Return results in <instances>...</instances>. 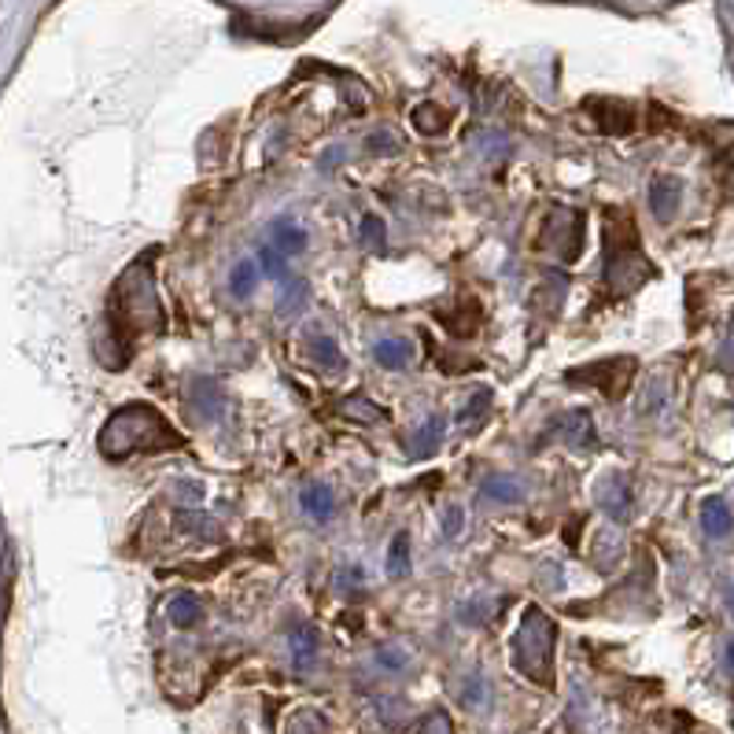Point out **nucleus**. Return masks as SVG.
<instances>
[{"label":"nucleus","instance_id":"obj_39","mask_svg":"<svg viewBox=\"0 0 734 734\" xmlns=\"http://www.w3.org/2000/svg\"><path fill=\"white\" fill-rule=\"evenodd\" d=\"M731 610H734V591H731Z\"/></svg>","mask_w":734,"mask_h":734},{"label":"nucleus","instance_id":"obj_27","mask_svg":"<svg viewBox=\"0 0 734 734\" xmlns=\"http://www.w3.org/2000/svg\"><path fill=\"white\" fill-rule=\"evenodd\" d=\"M362 240H365V248L376 251V255L388 248V226H384L381 215H365L362 218Z\"/></svg>","mask_w":734,"mask_h":734},{"label":"nucleus","instance_id":"obj_36","mask_svg":"<svg viewBox=\"0 0 734 734\" xmlns=\"http://www.w3.org/2000/svg\"><path fill=\"white\" fill-rule=\"evenodd\" d=\"M381 664H388V669H402L407 657H395V650H381Z\"/></svg>","mask_w":734,"mask_h":734},{"label":"nucleus","instance_id":"obj_26","mask_svg":"<svg viewBox=\"0 0 734 734\" xmlns=\"http://www.w3.org/2000/svg\"><path fill=\"white\" fill-rule=\"evenodd\" d=\"M255 285H258V266L255 263H237L233 274H229V292L244 299V296L255 292Z\"/></svg>","mask_w":734,"mask_h":734},{"label":"nucleus","instance_id":"obj_34","mask_svg":"<svg viewBox=\"0 0 734 734\" xmlns=\"http://www.w3.org/2000/svg\"><path fill=\"white\" fill-rule=\"evenodd\" d=\"M303 303H306V285L296 281L292 292H288V303L281 299V306H277V311H281V314H296V311H303Z\"/></svg>","mask_w":734,"mask_h":734},{"label":"nucleus","instance_id":"obj_29","mask_svg":"<svg viewBox=\"0 0 734 734\" xmlns=\"http://www.w3.org/2000/svg\"><path fill=\"white\" fill-rule=\"evenodd\" d=\"M484 495L495 498V502H517L520 498V488L514 484V480H506V477H491L488 484H484Z\"/></svg>","mask_w":734,"mask_h":734},{"label":"nucleus","instance_id":"obj_35","mask_svg":"<svg viewBox=\"0 0 734 734\" xmlns=\"http://www.w3.org/2000/svg\"><path fill=\"white\" fill-rule=\"evenodd\" d=\"M720 365L723 370H734V311L727 322V336H723V344H720Z\"/></svg>","mask_w":734,"mask_h":734},{"label":"nucleus","instance_id":"obj_37","mask_svg":"<svg viewBox=\"0 0 734 734\" xmlns=\"http://www.w3.org/2000/svg\"><path fill=\"white\" fill-rule=\"evenodd\" d=\"M480 690H484V687H480V679H469V687H466V705H477V701H480Z\"/></svg>","mask_w":734,"mask_h":734},{"label":"nucleus","instance_id":"obj_10","mask_svg":"<svg viewBox=\"0 0 734 734\" xmlns=\"http://www.w3.org/2000/svg\"><path fill=\"white\" fill-rule=\"evenodd\" d=\"M679 204H683V181L679 178L661 173V178L650 181V210H653L657 221H672Z\"/></svg>","mask_w":734,"mask_h":734},{"label":"nucleus","instance_id":"obj_25","mask_svg":"<svg viewBox=\"0 0 734 734\" xmlns=\"http://www.w3.org/2000/svg\"><path fill=\"white\" fill-rule=\"evenodd\" d=\"M311 354H314V362L322 365L325 373H336L344 365V354H340V344L333 340V336H314V344H311Z\"/></svg>","mask_w":734,"mask_h":734},{"label":"nucleus","instance_id":"obj_23","mask_svg":"<svg viewBox=\"0 0 734 734\" xmlns=\"http://www.w3.org/2000/svg\"><path fill=\"white\" fill-rule=\"evenodd\" d=\"M388 576L392 579L410 576V536L407 531H395V539L388 546Z\"/></svg>","mask_w":734,"mask_h":734},{"label":"nucleus","instance_id":"obj_2","mask_svg":"<svg viewBox=\"0 0 734 734\" xmlns=\"http://www.w3.org/2000/svg\"><path fill=\"white\" fill-rule=\"evenodd\" d=\"M96 447L108 461H122L130 454H159V450H181L185 436H181L152 402H125L108 418V424L96 436Z\"/></svg>","mask_w":734,"mask_h":734},{"label":"nucleus","instance_id":"obj_15","mask_svg":"<svg viewBox=\"0 0 734 734\" xmlns=\"http://www.w3.org/2000/svg\"><path fill=\"white\" fill-rule=\"evenodd\" d=\"M269 237H274V248L281 251V255H299V251L306 248V229L299 226L296 218H274Z\"/></svg>","mask_w":734,"mask_h":734},{"label":"nucleus","instance_id":"obj_18","mask_svg":"<svg viewBox=\"0 0 734 734\" xmlns=\"http://www.w3.org/2000/svg\"><path fill=\"white\" fill-rule=\"evenodd\" d=\"M167 616H170L173 627H196L200 621H204V605H200L196 594H178V598H170Z\"/></svg>","mask_w":734,"mask_h":734},{"label":"nucleus","instance_id":"obj_1","mask_svg":"<svg viewBox=\"0 0 734 734\" xmlns=\"http://www.w3.org/2000/svg\"><path fill=\"white\" fill-rule=\"evenodd\" d=\"M104 317H108V351L100 362L111 370H122L133 347L167 328V311H163L156 292V251L133 258L122 269V277L108 296V314Z\"/></svg>","mask_w":734,"mask_h":734},{"label":"nucleus","instance_id":"obj_13","mask_svg":"<svg viewBox=\"0 0 734 734\" xmlns=\"http://www.w3.org/2000/svg\"><path fill=\"white\" fill-rule=\"evenodd\" d=\"M410 122H413V130H418L421 137H443V133L450 130V111L443 108V104L424 100V104H418V108L410 111Z\"/></svg>","mask_w":734,"mask_h":734},{"label":"nucleus","instance_id":"obj_20","mask_svg":"<svg viewBox=\"0 0 734 734\" xmlns=\"http://www.w3.org/2000/svg\"><path fill=\"white\" fill-rule=\"evenodd\" d=\"M373 359L381 370H407L413 351H410V344H402V340H381V344H373Z\"/></svg>","mask_w":734,"mask_h":734},{"label":"nucleus","instance_id":"obj_7","mask_svg":"<svg viewBox=\"0 0 734 734\" xmlns=\"http://www.w3.org/2000/svg\"><path fill=\"white\" fill-rule=\"evenodd\" d=\"M583 111L591 115L594 130L602 133H613V137H624V133L635 130V108L624 100H610V96H591V100L583 104Z\"/></svg>","mask_w":734,"mask_h":734},{"label":"nucleus","instance_id":"obj_9","mask_svg":"<svg viewBox=\"0 0 734 734\" xmlns=\"http://www.w3.org/2000/svg\"><path fill=\"white\" fill-rule=\"evenodd\" d=\"M712 163H717V173L723 181V192L734 196V122L712 125Z\"/></svg>","mask_w":734,"mask_h":734},{"label":"nucleus","instance_id":"obj_11","mask_svg":"<svg viewBox=\"0 0 734 734\" xmlns=\"http://www.w3.org/2000/svg\"><path fill=\"white\" fill-rule=\"evenodd\" d=\"M557 436H562L568 447H576V450H594V443H598L594 421H591V413H587V410L565 413V418L557 421Z\"/></svg>","mask_w":734,"mask_h":734},{"label":"nucleus","instance_id":"obj_17","mask_svg":"<svg viewBox=\"0 0 734 734\" xmlns=\"http://www.w3.org/2000/svg\"><path fill=\"white\" fill-rule=\"evenodd\" d=\"M443 432H447V421H443L440 413H432V418L424 421L421 429L413 432V440H410V447H413L410 454H413V458H424L429 450H436L440 443H443Z\"/></svg>","mask_w":734,"mask_h":734},{"label":"nucleus","instance_id":"obj_12","mask_svg":"<svg viewBox=\"0 0 734 734\" xmlns=\"http://www.w3.org/2000/svg\"><path fill=\"white\" fill-rule=\"evenodd\" d=\"M436 317L443 325L450 328L454 336H472L480 328V322H484V306L477 303L472 296H466V299H458V311H436Z\"/></svg>","mask_w":734,"mask_h":734},{"label":"nucleus","instance_id":"obj_4","mask_svg":"<svg viewBox=\"0 0 734 734\" xmlns=\"http://www.w3.org/2000/svg\"><path fill=\"white\" fill-rule=\"evenodd\" d=\"M554 650H557V624L539 610L528 605L520 613V624L509 639V653H514V669L525 675L536 687H554Z\"/></svg>","mask_w":734,"mask_h":734},{"label":"nucleus","instance_id":"obj_31","mask_svg":"<svg viewBox=\"0 0 734 734\" xmlns=\"http://www.w3.org/2000/svg\"><path fill=\"white\" fill-rule=\"evenodd\" d=\"M491 399H495V395H491V388H480V392H472V399L466 402V407L458 410V421H477L480 413H484V410L491 407Z\"/></svg>","mask_w":734,"mask_h":734},{"label":"nucleus","instance_id":"obj_28","mask_svg":"<svg viewBox=\"0 0 734 734\" xmlns=\"http://www.w3.org/2000/svg\"><path fill=\"white\" fill-rule=\"evenodd\" d=\"M258 269H263L266 277H288L285 255H281V251H277L274 244H263V248H258Z\"/></svg>","mask_w":734,"mask_h":734},{"label":"nucleus","instance_id":"obj_38","mask_svg":"<svg viewBox=\"0 0 734 734\" xmlns=\"http://www.w3.org/2000/svg\"><path fill=\"white\" fill-rule=\"evenodd\" d=\"M727 669L734 672V639L727 642Z\"/></svg>","mask_w":734,"mask_h":734},{"label":"nucleus","instance_id":"obj_8","mask_svg":"<svg viewBox=\"0 0 734 734\" xmlns=\"http://www.w3.org/2000/svg\"><path fill=\"white\" fill-rule=\"evenodd\" d=\"M598 502H602V509L616 520V525L631 520L635 495H631V484H627L621 472H605V480L598 484Z\"/></svg>","mask_w":734,"mask_h":734},{"label":"nucleus","instance_id":"obj_16","mask_svg":"<svg viewBox=\"0 0 734 734\" xmlns=\"http://www.w3.org/2000/svg\"><path fill=\"white\" fill-rule=\"evenodd\" d=\"M731 525H734V517H731L727 502H723V498H705V502H701V528L709 531L712 539H723V536H727Z\"/></svg>","mask_w":734,"mask_h":734},{"label":"nucleus","instance_id":"obj_24","mask_svg":"<svg viewBox=\"0 0 734 734\" xmlns=\"http://www.w3.org/2000/svg\"><path fill=\"white\" fill-rule=\"evenodd\" d=\"M285 734H328V720L317 709H299L288 717Z\"/></svg>","mask_w":734,"mask_h":734},{"label":"nucleus","instance_id":"obj_22","mask_svg":"<svg viewBox=\"0 0 734 734\" xmlns=\"http://www.w3.org/2000/svg\"><path fill=\"white\" fill-rule=\"evenodd\" d=\"M221 388L215 381H196L192 384V407H196L200 413H204L207 421H215L218 413H221Z\"/></svg>","mask_w":734,"mask_h":734},{"label":"nucleus","instance_id":"obj_19","mask_svg":"<svg viewBox=\"0 0 734 734\" xmlns=\"http://www.w3.org/2000/svg\"><path fill=\"white\" fill-rule=\"evenodd\" d=\"M303 509H306V517H314V520H328L336 514V498H333V488L328 484H311L303 491Z\"/></svg>","mask_w":734,"mask_h":734},{"label":"nucleus","instance_id":"obj_5","mask_svg":"<svg viewBox=\"0 0 734 734\" xmlns=\"http://www.w3.org/2000/svg\"><path fill=\"white\" fill-rule=\"evenodd\" d=\"M635 373H639V362L627 359H598L591 365H576V370H565V381L568 384H583V388H598L605 395V399H624L627 388H631Z\"/></svg>","mask_w":734,"mask_h":734},{"label":"nucleus","instance_id":"obj_30","mask_svg":"<svg viewBox=\"0 0 734 734\" xmlns=\"http://www.w3.org/2000/svg\"><path fill=\"white\" fill-rule=\"evenodd\" d=\"M418 734H458V731H454V720H450V712H443V709H432L429 717L421 720Z\"/></svg>","mask_w":734,"mask_h":734},{"label":"nucleus","instance_id":"obj_32","mask_svg":"<svg viewBox=\"0 0 734 734\" xmlns=\"http://www.w3.org/2000/svg\"><path fill=\"white\" fill-rule=\"evenodd\" d=\"M440 525H443V536H447V539H458L461 531H466V514H461V506H443Z\"/></svg>","mask_w":734,"mask_h":734},{"label":"nucleus","instance_id":"obj_21","mask_svg":"<svg viewBox=\"0 0 734 734\" xmlns=\"http://www.w3.org/2000/svg\"><path fill=\"white\" fill-rule=\"evenodd\" d=\"M340 413L347 421H359V424H370V421H384L388 418V410L376 407L373 399H365V395H347L340 402Z\"/></svg>","mask_w":734,"mask_h":734},{"label":"nucleus","instance_id":"obj_3","mask_svg":"<svg viewBox=\"0 0 734 734\" xmlns=\"http://www.w3.org/2000/svg\"><path fill=\"white\" fill-rule=\"evenodd\" d=\"M657 266L646 258L639 226L627 215L624 207L605 210V288H610L613 299L635 296L646 281H653Z\"/></svg>","mask_w":734,"mask_h":734},{"label":"nucleus","instance_id":"obj_14","mask_svg":"<svg viewBox=\"0 0 734 734\" xmlns=\"http://www.w3.org/2000/svg\"><path fill=\"white\" fill-rule=\"evenodd\" d=\"M288 646H292V664L299 672H306L317 657V631L311 624H292L288 627Z\"/></svg>","mask_w":734,"mask_h":734},{"label":"nucleus","instance_id":"obj_6","mask_svg":"<svg viewBox=\"0 0 734 734\" xmlns=\"http://www.w3.org/2000/svg\"><path fill=\"white\" fill-rule=\"evenodd\" d=\"M539 248L550 251V255H557L562 263H576V258L583 255V210L550 207Z\"/></svg>","mask_w":734,"mask_h":734},{"label":"nucleus","instance_id":"obj_33","mask_svg":"<svg viewBox=\"0 0 734 734\" xmlns=\"http://www.w3.org/2000/svg\"><path fill=\"white\" fill-rule=\"evenodd\" d=\"M365 148L376 152V156H395V152H399V141H395L388 130H376L373 137L365 141Z\"/></svg>","mask_w":734,"mask_h":734}]
</instances>
